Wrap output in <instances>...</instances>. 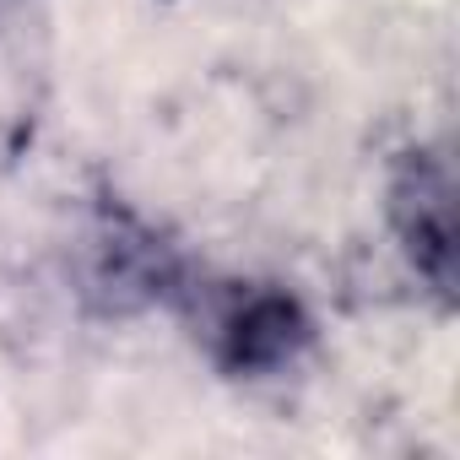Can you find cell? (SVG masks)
<instances>
[{
  "mask_svg": "<svg viewBox=\"0 0 460 460\" xmlns=\"http://www.w3.org/2000/svg\"><path fill=\"white\" fill-rule=\"evenodd\" d=\"M385 211L395 244L422 288L449 309L455 304V173L438 146H406L390 163Z\"/></svg>",
  "mask_w": 460,
  "mask_h": 460,
  "instance_id": "cell-1",
  "label": "cell"
},
{
  "mask_svg": "<svg viewBox=\"0 0 460 460\" xmlns=\"http://www.w3.org/2000/svg\"><path fill=\"white\" fill-rule=\"evenodd\" d=\"M314 341L309 304L282 282H239L211 314V363L227 379H271Z\"/></svg>",
  "mask_w": 460,
  "mask_h": 460,
  "instance_id": "cell-2",
  "label": "cell"
},
{
  "mask_svg": "<svg viewBox=\"0 0 460 460\" xmlns=\"http://www.w3.org/2000/svg\"><path fill=\"white\" fill-rule=\"evenodd\" d=\"M184 277H190L184 255L157 234L152 222H141L125 206H103L98 234H93V282L119 309L179 298L184 293Z\"/></svg>",
  "mask_w": 460,
  "mask_h": 460,
  "instance_id": "cell-3",
  "label": "cell"
}]
</instances>
